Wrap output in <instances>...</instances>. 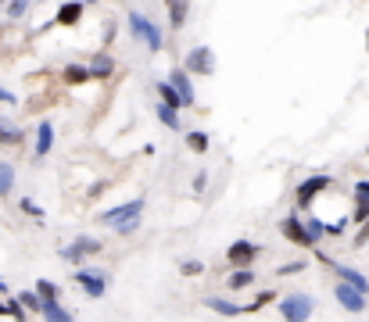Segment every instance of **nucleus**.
Wrapping results in <instances>:
<instances>
[{
	"mask_svg": "<svg viewBox=\"0 0 369 322\" xmlns=\"http://www.w3.org/2000/svg\"><path fill=\"white\" fill-rule=\"evenodd\" d=\"M126 18H130V32H133V40H136V43H143L151 54L162 51V29H158L151 18H143L140 11H130Z\"/></svg>",
	"mask_w": 369,
	"mask_h": 322,
	"instance_id": "f03ea898",
	"label": "nucleus"
},
{
	"mask_svg": "<svg viewBox=\"0 0 369 322\" xmlns=\"http://www.w3.org/2000/svg\"><path fill=\"white\" fill-rule=\"evenodd\" d=\"M333 297L341 301V308L351 312V315H362V312H366V290L351 286V283H344V280L333 286Z\"/></svg>",
	"mask_w": 369,
	"mask_h": 322,
	"instance_id": "20e7f679",
	"label": "nucleus"
},
{
	"mask_svg": "<svg viewBox=\"0 0 369 322\" xmlns=\"http://www.w3.org/2000/svg\"><path fill=\"white\" fill-rule=\"evenodd\" d=\"M90 4H97V0H90Z\"/></svg>",
	"mask_w": 369,
	"mask_h": 322,
	"instance_id": "a19ab883",
	"label": "nucleus"
},
{
	"mask_svg": "<svg viewBox=\"0 0 369 322\" xmlns=\"http://www.w3.org/2000/svg\"><path fill=\"white\" fill-rule=\"evenodd\" d=\"M14 186V165L11 161H0V197H8Z\"/></svg>",
	"mask_w": 369,
	"mask_h": 322,
	"instance_id": "b1692460",
	"label": "nucleus"
},
{
	"mask_svg": "<svg viewBox=\"0 0 369 322\" xmlns=\"http://www.w3.org/2000/svg\"><path fill=\"white\" fill-rule=\"evenodd\" d=\"M355 204H369V179L355 183Z\"/></svg>",
	"mask_w": 369,
	"mask_h": 322,
	"instance_id": "2f4dec72",
	"label": "nucleus"
},
{
	"mask_svg": "<svg viewBox=\"0 0 369 322\" xmlns=\"http://www.w3.org/2000/svg\"><path fill=\"white\" fill-rule=\"evenodd\" d=\"M154 115L162 119V125H169V129H183V125H180V108H172V104L162 101V104L154 108Z\"/></svg>",
	"mask_w": 369,
	"mask_h": 322,
	"instance_id": "6ab92c4d",
	"label": "nucleus"
},
{
	"mask_svg": "<svg viewBox=\"0 0 369 322\" xmlns=\"http://www.w3.org/2000/svg\"><path fill=\"white\" fill-rule=\"evenodd\" d=\"M165 8H169L172 29H183L187 25V11H190V0H165Z\"/></svg>",
	"mask_w": 369,
	"mask_h": 322,
	"instance_id": "ddd939ff",
	"label": "nucleus"
},
{
	"mask_svg": "<svg viewBox=\"0 0 369 322\" xmlns=\"http://www.w3.org/2000/svg\"><path fill=\"white\" fill-rule=\"evenodd\" d=\"M333 272H337V280H344V283H351V286H359V290H366V294H369V280L362 276L359 269H348V265H333Z\"/></svg>",
	"mask_w": 369,
	"mask_h": 322,
	"instance_id": "2eb2a0df",
	"label": "nucleus"
},
{
	"mask_svg": "<svg viewBox=\"0 0 369 322\" xmlns=\"http://www.w3.org/2000/svg\"><path fill=\"white\" fill-rule=\"evenodd\" d=\"M366 151H369V147H366Z\"/></svg>",
	"mask_w": 369,
	"mask_h": 322,
	"instance_id": "37998d69",
	"label": "nucleus"
},
{
	"mask_svg": "<svg viewBox=\"0 0 369 322\" xmlns=\"http://www.w3.org/2000/svg\"><path fill=\"white\" fill-rule=\"evenodd\" d=\"M169 83H172L176 90H180V97H183V108H194V104H198L194 86H190V72H187V69H172Z\"/></svg>",
	"mask_w": 369,
	"mask_h": 322,
	"instance_id": "9d476101",
	"label": "nucleus"
},
{
	"mask_svg": "<svg viewBox=\"0 0 369 322\" xmlns=\"http://www.w3.org/2000/svg\"><path fill=\"white\" fill-rule=\"evenodd\" d=\"M305 225H309V233H312V240H323V236H326V222H319V219H309V222H305Z\"/></svg>",
	"mask_w": 369,
	"mask_h": 322,
	"instance_id": "c756f323",
	"label": "nucleus"
},
{
	"mask_svg": "<svg viewBox=\"0 0 369 322\" xmlns=\"http://www.w3.org/2000/svg\"><path fill=\"white\" fill-rule=\"evenodd\" d=\"M366 244H369V219L362 222V230L355 233V247H366Z\"/></svg>",
	"mask_w": 369,
	"mask_h": 322,
	"instance_id": "f704fd0d",
	"label": "nucleus"
},
{
	"mask_svg": "<svg viewBox=\"0 0 369 322\" xmlns=\"http://www.w3.org/2000/svg\"><path fill=\"white\" fill-rule=\"evenodd\" d=\"M187 147L194 154H204L208 147H212V140H208V133H201V129H194V133H187Z\"/></svg>",
	"mask_w": 369,
	"mask_h": 322,
	"instance_id": "4be33fe9",
	"label": "nucleus"
},
{
	"mask_svg": "<svg viewBox=\"0 0 369 322\" xmlns=\"http://www.w3.org/2000/svg\"><path fill=\"white\" fill-rule=\"evenodd\" d=\"M316 312V304L309 294H291V297H283L280 301V315L283 319H291V322H305V319H312Z\"/></svg>",
	"mask_w": 369,
	"mask_h": 322,
	"instance_id": "7ed1b4c3",
	"label": "nucleus"
},
{
	"mask_svg": "<svg viewBox=\"0 0 369 322\" xmlns=\"http://www.w3.org/2000/svg\"><path fill=\"white\" fill-rule=\"evenodd\" d=\"M25 11H29V0H11V4H8V18H22Z\"/></svg>",
	"mask_w": 369,
	"mask_h": 322,
	"instance_id": "cd10ccee",
	"label": "nucleus"
},
{
	"mask_svg": "<svg viewBox=\"0 0 369 322\" xmlns=\"http://www.w3.org/2000/svg\"><path fill=\"white\" fill-rule=\"evenodd\" d=\"M254 283V272L244 265V269H240V272H233V276H230V290H244V286H251Z\"/></svg>",
	"mask_w": 369,
	"mask_h": 322,
	"instance_id": "393cba45",
	"label": "nucleus"
},
{
	"mask_svg": "<svg viewBox=\"0 0 369 322\" xmlns=\"http://www.w3.org/2000/svg\"><path fill=\"white\" fill-rule=\"evenodd\" d=\"M51 147H54V125L51 122H40L36 125V147H33V154L47 158V154H51Z\"/></svg>",
	"mask_w": 369,
	"mask_h": 322,
	"instance_id": "f8f14e48",
	"label": "nucleus"
},
{
	"mask_svg": "<svg viewBox=\"0 0 369 322\" xmlns=\"http://www.w3.org/2000/svg\"><path fill=\"white\" fill-rule=\"evenodd\" d=\"M111 72H115V61H111L108 54H97V58H90V75H93V79H108Z\"/></svg>",
	"mask_w": 369,
	"mask_h": 322,
	"instance_id": "a211bd4d",
	"label": "nucleus"
},
{
	"mask_svg": "<svg viewBox=\"0 0 369 322\" xmlns=\"http://www.w3.org/2000/svg\"><path fill=\"white\" fill-rule=\"evenodd\" d=\"M143 197H136V201H126V204H119V208H108V212L101 215V222L104 225H111L119 236H130V233H136L140 230V215H143Z\"/></svg>",
	"mask_w": 369,
	"mask_h": 322,
	"instance_id": "f257e3e1",
	"label": "nucleus"
},
{
	"mask_svg": "<svg viewBox=\"0 0 369 322\" xmlns=\"http://www.w3.org/2000/svg\"><path fill=\"white\" fill-rule=\"evenodd\" d=\"M0 104H14V93L4 90V86H0Z\"/></svg>",
	"mask_w": 369,
	"mask_h": 322,
	"instance_id": "e433bc0d",
	"label": "nucleus"
},
{
	"mask_svg": "<svg viewBox=\"0 0 369 322\" xmlns=\"http://www.w3.org/2000/svg\"><path fill=\"white\" fill-rule=\"evenodd\" d=\"M204 304H208V308H212V312H219V315H226V319H233V315H240V312H244V308H237L233 301H222V297H208Z\"/></svg>",
	"mask_w": 369,
	"mask_h": 322,
	"instance_id": "412c9836",
	"label": "nucleus"
},
{
	"mask_svg": "<svg viewBox=\"0 0 369 322\" xmlns=\"http://www.w3.org/2000/svg\"><path fill=\"white\" fill-rule=\"evenodd\" d=\"M79 18H83V4H61V11H58V25H65V29H72V25H79Z\"/></svg>",
	"mask_w": 369,
	"mask_h": 322,
	"instance_id": "4468645a",
	"label": "nucleus"
},
{
	"mask_svg": "<svg viewBox=\"0 0 369 322\" xmlns=\"http://www.w3.org/2000/svg\"><path fill=\"white\" fill-rule=\"evenodd\" d=\"M22 212H25V215H33V219H43V208H40L33 197H22Z\"/></svg>",
	"mask_w": 369,
	"mask_h": 322,
	"instance_id": "c85d7f7f",
	"label": "nucleus"
},
{
	"mask_svg": "<svg viewBox=\"0 0 369 322\" xmlns=\"http://www.w3.org/2000/svg\"><path fill=\"white\" fill-rule=\"evenodd\" d=\"M97 251H101V244H97V240H90V236H79L72 247H65V251H61V258H65V262H83L86 254H97Z\"/></svg>",
	"mask_w": 369,
	"mask_h": 322,
	"instance_id": "9b49d317",
	"label": "nucleus"
},
{
	"mask_svg": "<svg viewBox=\"0 0 369 322\" xmlns=\"http://www.w3.org/2000/svg\"><path fill=\"white\" fill-rule=\"evenodd\" d=\"M4 290H8V283H4V280H0V294H4Z\"/></svg>",
	"mask_w": 369,
	"mask_h": 322,
	"instance_id": "58836bf2",
	"label": "nucleus"
},
{
	"mask_svg": "<svg viewBox=\"0 0 369 322\" xmlns=\"http://www.w3.org/2000/svg\"><path fill=\"white\" fill-rule=\"evenodd\" d=\"M0 315H8V304H0Z\"/></svg>",
	"mask_w": 369,
	"mask_h": 322,
	"instance_id": "4c0bfd02",
	"label": "nucleus"
},
{
	"mask_svg": "<svg viewBox=\"0 0 369 322\" xmlns=\"http://www.w3.org/2000/svg\"><path fill=\"white\" fill-rule=\"evenodd\" d=\"M22 129L19 125H14V122H4V119H0V143H8V147H14V143H22Z\"/></svg>",
	"mask_w": 369,
	"mask_h": 322,
	"instance_id": "aec40b11",
	"label": "nucleus"
},
{
	"mask_svg": "<svg viewBox=\"0 0 369 322\" xmlns=\"http://www.w3.org/2000/svg\"><path fill=\"white\" fill-rule=\"evenodd\" d=\"M158 97H162L165 104H172V108H183V97H180V90H176V86L169 83V79H165V83H158Z\"/></svg>",
	"mask_w": 369,
	"mask_h": 322,
	"instance_id": "5701e85b",
	"label": "nucleus"
},
{
	"mask_svg": "<svg viewBox=\"0 0 369 322\" xmlns=\"http://www.w3.org/2000/svg\"><path fill=\"white\" fill-rule=\"evenodd\" d=\"M187 72H194V75H212L215 72V54H212V47H194V51L187 54Z\"/></svg>",
	"mask_w": 369,
	"mask_h": 322,
	"instance_id": "423d86ee",
	"label": "nucleus"
},
{
	"mask_svg": "<svg viewBox=\"0 0 369 322\" xmlns=\"http://www.w3.org/2000/svg\"><path fill=\"white\" fill-rule=\"evenodd\" d=\"M0 4H4V0H0Z\"/></svg>",
	"mask_w": 369,
	"mask_h": 322,
	"instance_id": "79ce46f5",
	"label": "nucleus"
},
{
	"mask_svg": "<svg viewBox=\"0 0 369 322\" xmlns=\"http://www.w3.org/2000/svg\"><path fill=\"white\" fill-rule=\"evenodd\" d=\"M259 254H262V244H251V240H237V244H230V251H226V258H230L237 269L251 265Z\"/></svg>",
	"mask_w": 369,
	"mask_h": 322,
	"instance_id": "1a4fd4ad",
	"label": "nucleus"
},
{
	"mask_svg": "<svg viewBox=\"0 0 369 322\" xmlns=\"http://www.w3.org/2000/svg\"><path fill=\"white\" fill-rule=\"evenodd\" d=\"M40 315H43V319H51V322H69V319H72V312L65 308V304H58V297H51V301H43V308H40Z\"/></svg>",
	"mask_w": 369,
	"mask_h": 322,
	"instance_id": "f3484780",
	"label": "nucleus"
},
{
	"mask_svg": "<svg viewBox=\"0 0 369 322\" xmlns=\"http://www.w3.org/2000/svg\"><path fill=\"white\" fill-rule=\"evenodd\" d=\"M36 294H40L43 301H51V297H58V286L47 283V280H40V283H36Z\"/></svg>",
	"mask_w": 369,
	"mask_h": 322,
	"instance_id": "7c9ffc66",
	"label": "nucleus"
},
{
	"mask_svg": "<svg viewBox=\"0 0 369 322\" xmlns=\"http://www.w3.org/2000/svg\"><path fill=\"white\" fill-rule=\"evenodd\" d=\"M204 265L198 262V258H190V262H183V276H201Z\"/></svg>",
	"mask_w": 369,
	"mask_h": 322,
	"instance_id": "473e14b6",
	"label": "nucleus"
},
{
	"mask_svg": "<svg viewBox=\"0 0 369 322\" xmlns=\"http://www.w3.org/2000/svg\"><path fill=\"white\" fill-rule=\"evenodd\" d=\"M61 79H65L69 86H83V83H90V64H69L65 72H61Z\"/></svg>",
	"mask_w": 369,
	"mask_h": 322,
	"instance_id": "dca6fc26",
	"label": "nucleus"
},
{
	"mask_svg": "<svg viewBox=\"0 0 369 322\" xmlns=\"http://www.w3.org/2000/svg\"><path fill=\"white\" fill-rule=\"evenodd\" d=\"M280 233H283L287 240H294L298 247H312V244H316L312 233H309V225L301 222V215H287V219L280 222Z\"/></svg>",
	"mask_w": 369,
	"mask_h": 322,
	"instance_id": "0eeeda50",
	"label": "nucleus"
},
{
	"mask_svg": "<svg viewBox=\"0 0 369 322\" xmlns=\"http://www.w3.org/2000/svg\"><path fill=\"white\" fill-rule=\"evenodd\" d=\"M366 51H369V32H366Z\"/></svg>",
	"mask_w": 369,
	"mask_h": 322,
	"instance_id": "ea45409f",
	"label": "nucleus"
},
{
	"mask_svg": "<svg viewBox=\"0 0 369 322\" xmlns=\"http://www.w3.org/2000/svg\"><path fill=\"white\" fill-rule=\"evenodd\" d=\"M75 283L83 286L93 301L108 294V272H104V269H79V272H75Z\"/></svg>",
	"mask_w": 369,
	"mask_h": 322,
	"instance_id": "39448f33",
	"label": "nucleus"
},
{
	"mask_svg": "<svg viewBox=\"0 0 369 322\" xmlns=\"http://www.w3.org/2000/svg\"><path fill=\"white\" fill-rule=\"evenodd\" d=\"M326 186H333V179L326 172H319V175H309L301 186H298V208H309L312 201H316V193H323Z\"/></svg>",
	"mask_w": 369,
	"mask_h": 322,
	"instance_id": "6e6552de",
	"label": "nucleus"
},
{
	"mask_svg": "<svg viewBox=\"0 0 369 322\" xmlns=\"http://www.w3.org/2000/svg\"><path fill=\"white\" fill-rule=\"evenodd\" d=\"M301 269H305V262H291V265H280L276 276H294V272H301Z\"/></svg>",
	"mask_w": 369,
	"mask_h": 322,
	"instance_id": "72a5a7b5",
	"label": "nucleus"
},
{
	"mask_svg": "<svg viewBox=\"0 0 369 322\" xmlns=\"http://www.w3.org/2000/svg\"><path fill=\"white\" fill-rule=\"evenodd\" d=\"M19 301L25 304L29 312H40V308H43V297L36 294V290H22V294H19Z\"/></svg>",
	"mask_w": 369,
	"mask_h": 322,
	"instance_id": "a878e982",
	"label": "nucleus"
},
{
	"mask_svg": "<svg viewBox=\"0 0 369 322\" xmlns=\"http://www.w3.org/2000/svg\"><path fill=\"white\" fill-rule=\"evenodd\" d=\"M269 301H276V290H262V294H259V297H254V301L248 304V308H244V312H262V308H265V304H269Z\"/></svg>",
	"mask_w": 369,
	"mask_h": 322,
	"instance_id": "bb28decb",
	"label": "nucleus"
},
{
	"mask_svg": "<svg viewBox=\"0 0 369 322\" xmlns=\"http://www.w3.org/2000/svg\"><path fill=\"white\" fill-rule=\"evenodd\" d=\"M204 186H208V172H198L194 175V193H204Z\"/></svg>",
	"mask_w": 369,
	"mask_h": 322,
	"instance_id": "c9c22d12",
	"label": "nucleus"
}]
</instances>
